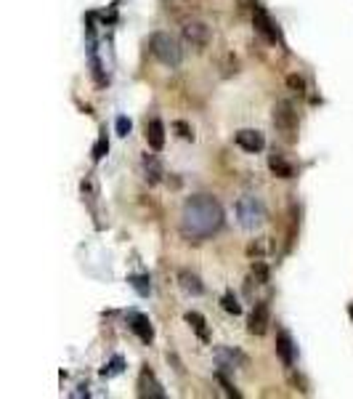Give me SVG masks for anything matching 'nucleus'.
<instances>
[{
    "label": "nucleus",
    "instance_id": "nucleus-17",
    "mask_svg": "<svg viewBox=\"0 0 353 399\" xmlns=\"http://www.w3.org/2000/svg\"><path fill=\"white\" fill-rule=\"evenodd\" d=\"M186 322L194 328V333L200 335L202 341H210V333H207V322H204V317H202L200 312H186V317H184Z\"/></svg>",
    "mask_w": 353,
    "mask_h": 399
},
{
    "label": "nucleus",
    "instance_id": "nucleus-8",
    "mask_svg": "<svg viewBox=\"0 0 353 399\" xmlns=\"http://www.w3.org/2000/svg\"><path fill=\"white\" fill-rule=\"evenodd\" d=\"M138 397L165 399V389H162V383L154 378V373H151L149 367H144L141 375H138Z\"/></svg>",
    "mask_w": 353,
    "mask_h": 399
},
{
    "label": "nucleus",
    "instance_id": "nucleus-23",
    "mask_svg": "<svg viewBox=\"0 0 353 399\" xmlns=\"http://www.w3.org/2000/svg\"><path fill=\"white\" fill-rule=\"evenodd\" d=\"M252 275L258 277V282H269V269H266V263H263V261H255Z\"/></svg>",
    "mask_w": 353,
    "mask_h": 399
},
{
    "label": "nucleus",
    "instance_id": "nucleus-16",
    "mask_svg": "<svg viewBox=\"0 0 353 399\" xmlns=\"http://www.w3.org/2000/svg\"><path fill=\"white\" fill-rule=\"evenodd\" d=\"M269 168H271V174L279 176V178H292V176H295L292 165H289V163H287L282 155H276V152L269 157Z\"/></svg>",
    "mask_w": 353,
    "mask_h": 399
},
{
    "label": "nucleus",
    "instance_id": "nucleus-7",
    "mask_svg": "<svg viewBox=\"0 0 353 399\" xmlns=\"http://www.w3.org/2000/svg\"><path fill=\"white\" fill-rule=\"evenodd\" d=\"M271 325V312H269V301H258L255 309L250 314V322H247V333L250 335H263Z\"/></svg>",
    "mask_w": 353,
    "mask_h": 399
},
{
    "label": "nucleus",
    "instance_id": "nucleus-22",
    "mask_svg": "<svg viewBox=\"0 0 353 399\" xmlns=\"http://www.w3.org/2000/svg\"><path fill=\"white\" fill-rule=\"evenodd\" d=\"M128 282H131L141 295H149V290H151L149 277H128Z\"/></svg>",
    "mask_w": 353,
    "mask_h": 399
},
{
    "label": "nucleus",
    "instance_id": "nucleus-14",
    "mask_svg": "<svg viewBox=\"0 0 353 399\" xmlns=\"http://www.w3.org/2000/svg\"><path fill=\"white\" fill-rule=\"evenodd\" d=\"M146 144L154 152H160L165 147V125H162V120L154 118V120L146 122Z\"/></svg>",
    "mask_w": 353,
    "mask_h": 399
},
{
    "label": "nucleus",
    "instance_id": "nucleus-2",
    "mask_svg": "<svg viewBox=\"0 0 353 399\" xmlns=\"http://www.w3.org/2000/svg\"><path fill=\"white\" fill-rule=\"evenodd\" d=\"M149 48L151 53H154V59H157L160 64L170 67V70L181 67V62H184V48H181V43L170 35V33H154V35L149 37Z\"/></svg>",
    "mask_w": 353,
    "mask_h": 399
},
{
    "label": "nucleus",
    "instance_id": "nucleus-1",
    "mask_svg": "<svg viewBox=\"0 0 353 399\" xmlns=\"http://www.w3.org/2000/svg\"><path fill=\"white\" fill-rule=\"evenodd\" d=\"M223 226V208L210 194H194L181 210V234L189 243H204Z\"/></svg>",
    "mask_w": 353,
    "mask_h": 399
},
{
    "label": "nucleus",
    "instance_id": "nucleus-4",
    "mask_svg": "<svg viewBox=\"0 0 353 399\" xmlns=\"http://www.w3.org/2000/svg\"><path fill=\"white\" fill-rule=\"evenodd\" d=\"M236 221L242 229H247V232H255L258 226H263L266 221V208H263V203L258 200V197H239L236 200Z\"/></svg>",
    "mask_w": 353,
    "mask_h": 399
},
{
    "label": "nucleus",
    "instance_id": "nucleus-25",
    "mask_svg": "<svg viewBox=\"0 0 353 399\" xmlns=\"http://www.w3.org/2000/svg\"><path fill=\"white\" fill-rule=\"evenodd\" d=\"M175 131H178V133H181V136H184V139H194V133H191V128H189V125H186L184 120H178L175 122Z\"/></svg>",
    "mask_w": 353,
    "mask_h": 399
},
{
    "label": "nucleus",
    "instance_id": "nucleus-13",
    "mask_svg": "<svg viewBox=\"0 0 353 399\" xmlns=\"http://www.w3.org/2000/svg\"><path fill=\"white\" fill-rule=\"evenodd\" d=\"M276 354H279L285 367L295 364V344H292V335L287 330H279V335H276Z\"/></svg>",
    "mask_w": 353,
    "mask_h": 399
},
{
    "label": "nucleus",
    "instance_id": "nucleus-20",
    "mask_svg": "<svg viewBox=\"0 0 353 399\" xmlns=\"http://www.w3.org/2000/svg\"><path fill=\"white\" fill-rule=\"evenodd\" d=\"M106 152H109V139H106V131H101L99 141H96V147H93V163H101Z\"/></svg>",
    "mask_w": 353,
    "mask_h": 399
},
{
    "label": "nucleus",
    "instance_id": "nucleus-15",
    "mask_svg": "<svg viewBox=\"0 0 353 399\" xmlns=\"http://www.w3.org/2000/svg\"><path fill=\"white\" fill-rule=\"evenodd\" d=\"M178 282H181V288H184L186 293H191V295H202L204 293V285H202V279L194 275V272H181L178 275Z\"/></svg>",
    "mask_w": 353,
    "mask_h": 399
},
{
    "label": "nucleus",
    "instance_id": "nucleus-27",
    "mask_svg": "<svg viewBox=\"0 0 353 399\" xmlns=\"http://www.w3.org/2000/svg\"><path fill=\"white\" fill-rule=\"evenodd\" d=\"M218 381H220V386H223V389H226V394H229V397H236V399L242 397V394H239V391H236L234 386H231V383L226 381V378H223V375H218Z\"/></svg>",
    "mask_w": 353,
    "mask_h": 399
},
{
    "label": "nucleus",
    "instance_id": "nucleus-12",
    "mask_svg": "<svg viewBox=\"0 0 353 399\" xmlns=\"http://www.w3.org/2000/svg\"><path fill=\"white\" fill-rule=\"evenodd\" d=\"M162 3H165V8H168L170 14L178 19L194 17L202 8V0H162Z\"/></svg>",
    "mask_w": 353,
    "mask_h": 399
},
{
    "label": "nucleus",
    "instance_id": "nucleus-26",
    "mask_svg": "<svg viewBox=\"0 0 353 399\" xmlns=\"http://www.w3.org/2000/svg\"><path fill=\"white\" fill-rule=\"evenodd\" d=\"M117 133L120 136H128V133H131V120H128V118H117Z\"/></svg>",
    "mask_w": 353,
    "mask_h": 399
},
{
    "label": "nucleus",
    "instance_id": "nucleus-18",
    "mask_svg": "<svg viewBox=\"0 0 353 399\" xmlns=\"http://www.w3.org/2000/svg\"><path fill=\"white\" fill-rule=\"evenodd\" d=\"M144 174H146L144 178H146L149 184H157V181H160V176H162V168H160V163H157V160H154L151 155L144 157Z\"/></svg>",
    "mask_w": 353,
    "mask_h": 399
},
{
    "label": "nucleus",
    "instance_id": "nucleus-6",
    "mask_svg": "<svg viewBox=\"0 0 353 399\" xmlns=\"http://www.w3.org/2000/svg\"><path fill=\"white\" fill-rule=\"evenodd\" d=\"M252 24H255V33L263 35L269 43H276V40H279V30H276V24L271 21V17L266 14L263 6H255V8H252Z\"/></svg>",
    "mask_w": 353,
    "mask_h": 399
},
{
    "label": "nucleus",
    "instance_id": "nucleus-24",
    "mask_svg": "<svg viewBox=\"0 0 353 399\" xmlns=\"http://www.w3.org/2000/svg\"><path fill=\"white\" fill-rule=\"evenodd\" d=\"M287 86L292 88V91H298V93H303V91H305V80L298 77V75H289V77H287Z\"/></svg>",
    "mask_w": 353,
    "mask_h": 399
},
{
    "label": "nucleus",
    "instance_id": "nucleus-10",
    "mask_svg": "<svg viewBox=\"0 0 353 399\" xmlns=\"http://www.w3.org/2000/svg\"><path fill=\"white\" fill-rule=\"evenodd\" d=\"M128 328L133 330L135 335L144 341V344H151L154 341V328H151V322H149V317L146 314H141V312H128Z\"/></svg>",
    "mask_w": 353,
    "mask_h": 399
},
{
    "label": "nucleus",
    "instance_id": "nucleus-9",
    "mask_svg": "<svg viewBox=\"0 0 353 399\" xmlns=\"http://www.w3.org/2000/svg\"><path fill=\"white\" fill-rule=\"evenodd\" d=\"M216 362L223 370H239V367H247V357L231 346H218L216 349Z\"/></svg>",
    "mask_w": 353,
    "mask_h": 399
},
{
    "label": "nucleus",
    "instance_id": "nucleus-11",
    "mask_svg": "<svg viewBox=\"0 0 353 399\" xmlns=\"http://www.w3.org/2000/svg\"><path fill=\"white\" fill-rule=\"evenodd\" d=\"M234 141L245 149V152H263V147H266V139H263V133L260 131H252V128H242V131H236Z\"/></svg>",
    "mask_w": 353,
    "mask_h": 399
},
{
    "label": "nucleus",
    "instance_id": "nucleus-21",
    "mask_svg": "<svg viewBox=\"0 0 353 399\" xmlns=\"http://www.w3.org/2000/svg\"><path fill=\"white\" fill-rule=\"evenodd\" d=\"M220 306H223L229 314H234V317H236V314H242V306H239V301L234 298V293L223 295V298H220Z\"/></svg>",
    "mask_w": 353,
    "mask_h": 399
},
{
    "label": "nucleus",
    "instance_id": "nucleus-3",
    "mask_svg": "<svg viewBox=\"0 0 353 399\" xmlns=\"http://www.w3.org/2000/svg\"><path fill=\"white\" fill-rule=\"evenodd\" d=\"M274 125H276V131L282 133V139L285 141H295L298 139V128H300V120H298V109H295V104L292 102H287V99H282V102H276L274 104Z\"/></svg>",
    "mask_w": 353,
    "mask_h": 399
},
{
    "label": "nucleus",
    "instance_id": "nucleus-19",
    "mask_svg": "<svg viewBox=\"0 0 353 399\" xmlns=\"http://www.w3.org/2000/svg\"><path fill=\"white\" fill-rule=\"evenodd\" d=\"M122 367H125V360H122L120 354H115V357L109 360V364H104V367H101V375H104V378L120 375V373H122Z\"/></svg>",
    "mask_w": 353,
    "mask_h": 399
},
{
    "label": "nucleus",
    "instance_id": "nucleus-5",
    "mask_svg": "<svg viewBox=\"0 0 353 399\" xmlns=\"http://www.w3.org/2000/svg\"><path fill=\"white\" fill-rule=\"evenodd\" d=\"M184 40L194 51H202V48H207V43H210V27H207L204 21L189 19L184 24Z\"/></svg>",
    "mask_w": 353,
    "mask_h": 399
}]
</instances>
